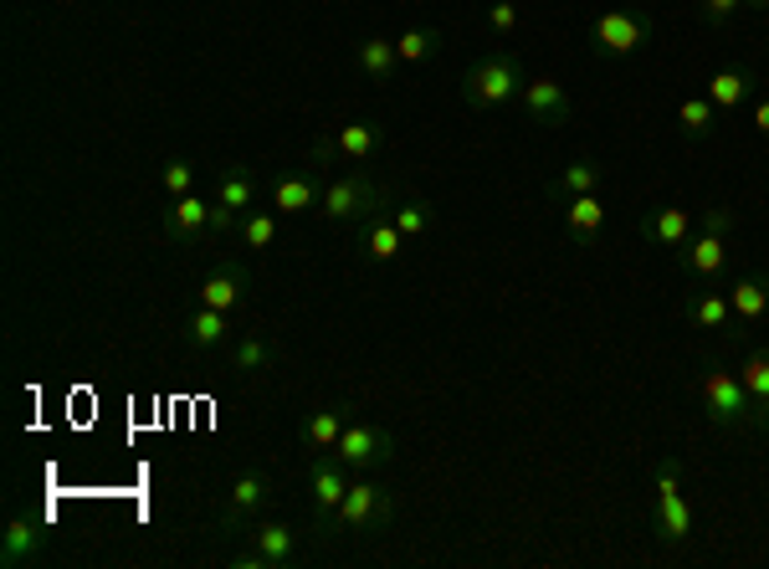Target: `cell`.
I'll list each match as a JSON object with an SVG mask.
<instances>
[{
    "label": "cell",
    "mask_w": 769,
    "mask_h": 569,
    "mask_svg": "<svg viewBox=\"0 0 769 569\" xmlns=\"http://www.w3.org/2000/svg\"><path fill=\"white\" fill-rule=\"evenodd\" d=\"M518 93H523V62H518L513 52H503V47L462 72V98H467V108H478V113H492V108L513 103Z\"/></svg>",
    "instance_id": "obj_1"
},
{
    "label": "cell",
    "mask_w": 769,
    "mask_h": 569,
    "mask_svg": "<svg viewBox=\"0 0 769 569\" xmlns=\"http://www.w3.org/2000/svg\"><path fill=\"white\" fill-rule=\"evenodd\" d=\"M698 400H703V411L713 426H755V400L743 390V380L733 370H708L698 380Z\"/></svg>",
    "instance_id": "obj_2"
},
{
    "label": "cell",
    "mask_w": 769,
    "mask_h": 569,
    "mask_svg": "<svg viewBox=\"0 0 769 569\" xmlns=\"http://www.w3.org/2000/svg\"><path fill=\"white\" fill-rule=\"evenodd\" d=\"M390 513H396V498L380 488V482H349L344 503H339V513L329 518L333 529H354V533H370V529H384L390 523Z\"/></svg>",
    "instance_id": "obj_3"
},
{
    "label": "cell",
    "mask_w": 769,
    "mask_h": 569,
    "mask_svg": "<svg viewBox=\"0 0 769 569\" xmlns=\"http://www.w3.org/2000/svg\"><path fill=\"white\" fill-rule=\"evenodd\" d=\"M647 41H651V16H637V11H606L596 27H590L596 57H610V62L641 52Z\"/></svg>",
    "instance_id": "obj_4"
},
{
    "label": "cell",
    "mask_w": 769,
    "mask_h": 569,
    "mask_svg": "<svg viewBox=\"0 0 769 569\" xmlns=\"http://www.w3.org/2000/svg\"><path fill=\"white\" fill-rule=\"evenodd\" d=\"M677 477H682L677 457L657 462V533H662L667 543H688L692 539V508H688V498H682V488H677Z\"/></svg>",
    "instance_id": "obj_5"
},
{
    "label": "cell",
    "mask_w": 769,
    "mask_h": 569,
    "mask_svg": "<svg viewBox=\"0 0 769 569\" xmlns=\"http://www.w3.org/2000/svg\"><path fill=\"white\" fill-rule=\"evenodd\" d=\"M333 457H339L349 472H370V467H384L396 457V437L374 421H349L339 447H333Z\"/></svg>",
    "instance_id": "obj_6"
},
{
    "label": "cell",
    "mask_w": 769,
    "mask_h": 569,
    "mask_svg": "<svg viewBox=\"0 0 769 569\" xmlns=\"http://www.w3.org/2000/svg\"><path fill=\"white\" fill-rule=\"evenodd\" d=\"M319 206L329 221H370V216L384 206V190L374 186V180H364V174H339V180L323 190Z\"/></svg>",
    "instance_id": "obj_7"
},
{
    "label": "cell",
    "mask_w": 769,
    "mask_h": 569,
    "mask_svg": "<svg viewBox=\"0 0 769 569\" xmlns=\"http://www.w3.org/2000/svg\"><path fill=\"white\" fill-rule=\"evenodd\" d=\"M308 488H313V513L329 523V518L339 513V503H344V492H349V467L329 451V457H319V462L308 467Z\"/></svg>",
    "instance_id": "obj_8"
},
{
    "label": "cell",
    "mask_w": 769,
    "mask_h": 569,
    "mask_svg": "<svg viewBox=\"0 0 769 569\" xmlns=\"http://www.w3.org/2000/svg\"><path fill=\"white\" fill-rule=\"evenodd\" d=\"M41 549H47V529H41V518L11 513V523H6V539H0V565H6V569H21V565H31Z\"/></svg>",
    "instance_id": "obj_9"
},
{
    "label": "cell",
    "mask_w": 769,
    "mask_h": 569,
    "mask_svg": "<svg viewBox=\"0 0 769 569\" xmlns=\"http://www.w3.org/2000/svg\"><path fill=\"white\" fill-rule=\"evenodd\" d=\"M252 569H288L298 565V533L288 523H262L252 533V555H247Z\"/></svg>",
    "instance_id": "obj_10"
},
{
    "label": "cell",
    "mask_w": 769,
    "mask_h": 569,
    "mask_svg": "<svg viewBox=\"0 0 769 569\" xmlns=\"http://www.w3.org/2000/svg\"><path fill=\"white\" fill-rule=\"evenodd\" d=\"M523 113H529L533 123L555 129V123H565V119L575 113V103H570V93H565L559 82L533 78V82H523Z\"/></svg>",
    "instance_id": "obj_11"
},
{
    "label": "cell",
    "mask_w": 769,
    "mask_h": 569,
    "mask_svg": "<svg viewBox=\"0 0 769 569\" xmlns=\"http://www.w3.org/2000/svg\"><path fill=\"white\" fill-rule=\"evenodd\" d=\"M164 226H170V237L180 241H200L211 237V206L190 190V196H174L170 206H164Z\"/></svg>",
    "instance_id": "obj_12"
},
{
    "label": "cell",
    "mask_w": 769,
    "mask_h": 569,
    "mask_svg": "<svg viewBox=\"0 0 769 569\" xmlns=\"http://www.w3.org/2000/svg\"><path fill=\"white\" fill-rule=\"evenodd\" d=\"M677 262H682V272H692V278H718L723 262H729V237L703 231V237H692L688 247L677 252Z\"/></svg>",
    "instance_id": "obj_13"
},
{
    "label": "cell",
    "mask_w": 769,
    "mask_h": 569,
    "mask_svg": "<svg viewBox=\"0 0 769 569\" xmlns=\"http://www.w3.org/2000/svg\"><path fill=\"white\" fill-rule=\"evenodd\" d=\"M729 308H733V318H739L743 329L759 323V318L769 313V278H765V272H749V278L733 282V288H729Z\"/></svg>",
    "instance_id": "obj_14"
},
{
    "label": "cell",
    "mask_w": 769,
    "mask_h": 569,
    "mask_svg": "<svg viewBox=\"0 0 769 569\" xmlns=\"http://www.w3.org/2000/svg\"><path fill=\"white\" fill-rule=\"evenodd\" d=\"M641 237H647L651 247H682V241L692 237V216L682 211V206H662V211H651L647 221H641Z\"/></svg>",
    "instance_id": "obj_15"
},
{
    "label": "cell",
    "mask_w": 769,
    "mask_h": 569,
    "mask_svg": "<svg viewBox=\"0 0 769 569\" xmlns=\"http://www.w3.org/2000/svg\"><path fill=\"white\" fill-rule=\"evenodd\" d=\"M241 298H247V272H237V267H221V272H211V278L200 282V303L206 308L237 313Z\"/></svg>",
    "instance_id": "obj_16"
},
{
    "label": "cell",
    "mask_w": 769,
    "mask_h": 569,
    "mask_svg": "<svg viewBox=\"0 0 769 569\" xmlns=\"http://www.w3.org/2000/svg\"><path fill=\"white\" fill-rule=\"evenodd\" d=\"M380 144H384V133H380V123H370V119L344 123V129L333 133V149H339V159H349V164H364L370 154H380Z\"/></svg>",
    "instance_id": "obj_17"
},
{
    "label": "cell",
    "mask_w": 769,
    "mask_h": 569,
    "mask_svg": "<svg viewBox=\"0 0 769 569\" xmlns=\"http://www.w3.org/2000/svg\"><path fill=\"white\" fill-rule=\"evenodd\" d=\"M186 339H190L196 349L226 345V339H231V313H221V308H206V303H200L196 313H190V323H186Z\"/></svg>",
    "instance_id": "obj_18"
},
{
    "label": "cell",
    "mask_w": 769,
    "mask_h": 569,
    "mask_svg": "<svg viewBox=\"0 0 769 569\" xmlns=\"http://www.w3.org/2000/svg\"><path fill=\"white\" fill-rule=\"evenodd\" d=\"M749 88H755V82H749V72H743V67H723V72H713V78H708V103H713L718 113H733V108L749 98Z\"/></svg>",
    "instance_id": "obj_19"
},
{
    "label": "cell",
    "mask_w": 769,
    "mask_h": 569,
    "mask_svg": "<svg viewBox=\"0 0 769 569\" xmlns=\"http://www.w3.org/2000/svg\"><path fill=\"white\" fill-rule=\"evenodd\" d=\"M267 498V472H257V467H247V472L231 482V492H226V518L231 523H241V518L252 513L257 503Z\"/></svg>",
    "instance_id": "obj_20"
},
{
    "label": "cell",
    "mask_w": 769,
    "mask_h": 569,
    "mask_svg": "<svg viewBox=\"0 0 769 569\" xmlns=\"http://www.w3.org/2000/svg\"><path fill=\"white\" fill-rule=\"evenodd\" d=\"M344 411L339 406H323V411H308V421H303V441H308V451H333L339 447V437H344Z\"/></svg>",
    "instance_id": "obj_21"
},
{
    "label": "cell",
    "mask_w": 769,
    "mask_h": 569,
    "mask_svg": "<svg viewBox=\"0 0 769 569\" xmlns=\"http://www.w3.org/2000/svg\"><path fill=\"white\" fill-rule=\"evenodd\" d=\"M739 380H743V390H749V400H755V426H769V349L743 359Z\"/></svg>",
    "instance_id": "obj_22"
},
{
    "label": "cell",
    "mask_w": 769,
    "mask_h": 569,
    "mask_svg": "<svg viewBox=\"0 0 769 569\" xmlns=\"http://www.w3.org/2000/svg\"><path fill=\"white\" fill-rule=\"evenodd\" d=\"M354 57H359V72H370L374 82H390L396 78V67H400V52H396V41L390 37H364Z\"/></svg>",
    "instance_id": "obj_23"
},
{
    "label": "cell",
    "mask_w": 769,
    "mask_h": 569,
    "mask_svg": "<svg viewBox=\"0 0 769 569\" xmlns=\"http://www.w3.org/2000/svg\"><path fill=\"white\" fill-rule=\"evenodd\" d=\"M596 186H600V164H596V159H575V164H565L559 180H549V196H555V200L596 196Z\"/></svg>",
    "instance_id": "obj_24"
},
{
    "label": "cell",
    "mask_w": 769,
    "mask_h": 569,
    "mask_svg": "<svg viewBox=\"0 0 769 569\" xmlns=\"http://www.w3.org/2000/svg\"><path fill=\"white\" fill-rule=\"evenodd\" d=\"M600 226H606V206H600V196H575L570 206H565V231L570 237H596Z\"/></svg>",
    "instance_id": "obj_25"
},
{
    "label": "cell",
    "mask_w": 769,
    "mask_h": 569,
    "mask_svg": "<svg viewBox=\"0 0 769 569\" xmlns=\"http://www.w3.org/2000/svg\"><path fill=\"white\" fill-rule=\"evenodd\" d=\"M364 257L370 262H396L400 257V247H406V237H400V226L396 221H370V231H364Z\"/></svg>",
    "instance_id": "obj_26"
},
{
    "label": "cell",
    "mask_w": 769,
    "mask_h": 569,
    "mask_svg": "<svg viewBox=\"0 0 769 569\" xmlns=\"http://www.w3.org/2000/svg\"><path fill=\"white\" fill-rule=\"evenodd\" d=\"M688 318L698 323V329H723L733 318V308H729V292H692V303H688Z\"/></svg>",
    "instance_id": "obj_27"
},
{
    "label": "cell",
    "mask_w": 769,
    "mask_h": 569,
    "mask_svg": "<svg viewBox=\"0 0 769 569\" xmlns=\"http://www.w3.org/2000/svg\"><path fill=\"white\" fill-rule=\"evenodd\" d=\"M319 186L313 180H278V190H272V206H278L282 216H298L308 211V206H319Z\"/></svg>",
    "instance_id": "obj_28"
},
{
    "label": "cell",
    "mask_w": 769,
    "mask_h": 569,
    "mask_svg": "<svg viewBox=\"0 0 769 569\" xmlns=\"http://www.w3.org/2000/svg\"><path fill=\"white\" fill-rule=\"evenodd\" d=\"M713 119H718V108L708 103V98H682V108H677V123H682L688 139H708V133H713Z\"/></svg>",
    "instance_id": "obj_29"
},
{
    "label": "cell",
    "mask_w": 769,
    "mask_h": 569,
    "mask_svg": "<svg viewBox=\"0 0 769 569\" xmlns=\"http://www.w3.org/2000/svg\"><path fill=\"white\" fill-rule=\"evenodd\" d=\"M437 47H441V31H431V27L400 31V41H396V52H400V67H406V62H426V57L437 52Z\"/></svg>",
    "instance_id": "obj_30"
},
{
    "label": "cell",
    "mask_w": 769,
    "mask_h": 569,
    "mask_svg": "<svg viewBox=\"0 0 769 569\" xmlns=\"http://www.w3.org/2000/svg\"><path fill=\"white\" fill-rule=\"evenodd\" d=\"M216 200L221 206H231V211H247L257 200V186H252V174L237 170V174H221V186H216Z\"/></svg>",
    "instance_id": "obj_31"
},
{
    "label": "cell",
    "mask_w": 769,
    "mask_h": 569,
    "mask_svg": "<svg viewBox=\"0 0 769 569\" xmlns=\"http://www.w3.org/2000/svg\"><path fill=\"white\" fill-rule=\"evenodd\" d=\"M396 226H400V237L416 241L431 231V211H426V200H406V206H396Z\"/></svg>",
    "instance_id": "obj_32"
},
{
    "label": "cell",
    "mask_w": 769,
    "mask_h": 569,
    "mask_svg": "<svg viewBox=\"0 0 769 569\" xmlns=\"http://www.w3.org/2000/svg\"><path fill=\"white\" fill-rule=\"evenodd\" d=\"M272 241H278V216H247V221H241V247L262 252Z\"/></svg>",
    "instance_id": "obj_33"
},
{
    "label": "cell",
    "mask_w": 769,
    "mask_h": 569,
    "mask_svg": "<svg viewBox=\"0 0 769 569\" xmlns=\"http://www.w3.org/2000/svg\"><path fill=\"white\" fill-rule=\"evenodd\" d=\"M160 180H164V190H170V200L174 196H190V190H196V164H186V159H170Z\"/></svg>",
    "instance_id": "obj_34"
},
{
    "label": "cell",
    "mask_w": 769,
    "mask_h": 569,
    "mask_svg": "<svg viewBox=\"0 0 769 569\" xmlns=\"http://www.w3.org/2000/svg\"><path fill=\"white\" fill-rule=\"evenodd\" d=\"M488 27H492V37H513V31H518V6H513V0H492V6H488Z\"/></svg>",
    "instance_id": "obj_35"
},
{
    "label": "cell",
    "mask_w": 769,
    "mask_h": 569,
    "mask_svg": "<svg viewBox=\"0 0 769 569\" xmlns=\"http://www.w3.org/2000/svg\"><path fill=\"white\" fill-rule=\"evenodd\" d=\"M262 365H267V345H262V339H241V345H237V370L252 375V370H262Z\"/></svg>",
    "instance_id": "obj_36"
},
{
    "label": "cell",
    "mask_w": 769,
    "mask_h": 569,
    "mask_svg": "<svg viewBox=\"0 0 769 569\" xmlns=\"http://www.w3.org/2000/svg\"><path fill=\"white\" fill-rule=\"evenodd\" d=\"M733 226H739V216H733L729 206H713V211L703 216V231H713V237H729Z\"/></svg>",
    "instance_id": "obj_37"
},
{
    "label": "cell",
    "mask_w": 769,
    "mask_h": 569,
    "mask_svg": "<svg viewBox=\"0 0 769 569\" xmlns=\"http://www.w3.org/2000/svg\"><path fill=\"white\" fill-rule=\"evenodd\" d=\"M743 0H703V16H708V27H723L733 11H739Z\"/></svg>",
    "instance_id": "obj_38"
},
{
    "label": "cell",
    "mask_w": 769,
    "mask_h": 569,
    "mask_svg": "<svg viewBox=\"0 0 769 569\" xmlns=\"http://www.w3.org/2000/svg\"><path fill=\"white\" fill-rule=\"evenodd\" d=\"M237 216L241 211H231V206H221V200H216V206H211V237H226V231L237 226Z\"/></svg>",
    "instance_id": "obj_39"
},
{
    "label": "cell",
    "mask_w": 769,
    "mask_h": 569,
    "mask_svg": "<svg viewBox=\"0 0 769 569\" xmlns=\"http://www.w3.org/2000/svg\"><path fill=\"white\" fill-rule=\"evenodd\" d=\"M755 129L769 139V98H759V103H755Z\"/></svg>",
    "instance_id": "obj_40"
},
{
    "label": "cell",
    "mask_w": 769,
    "mask_h": 569,
    "mask_svg": "<svg viewBox=\"0 0 769 569\" xmlns=\"http://www.w3.org/2000/svg\"><path fill=\"white\" fill-rule=\"evenodd\" d=\"M743 6H749V11H769V0H743Z\"/></svg>",
    "instance_id": "obj_41"
}]
</instances>
